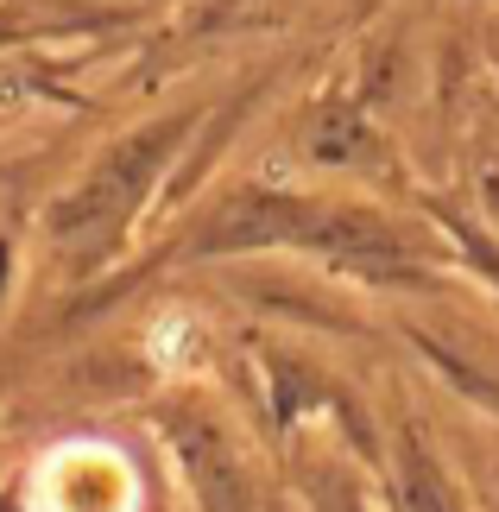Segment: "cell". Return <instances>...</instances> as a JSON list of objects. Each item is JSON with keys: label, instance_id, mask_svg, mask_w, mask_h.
Returning a JSON list of instances; mask_svg holds the SVG:
<instances>
[{"label": "cell", "instance_id": "277c9868", "mask_svg": "<svg viewBox=\"0 0 499 512\" xmlns=\"http://www.w3.org/2000/svg\"><path fill=\"white\" fill-rule=\"evenodd\" d=\"M316 152L329 165H361V159H379V140L354 114H329V121H316Z\"/></svg>", "mask_w": 499, "mask_h": 512}, {"label": "cell", "instance_id": "3957f363", "mask_svg": "<svg viewBox=\"0 0 499 512\" xmlns=\"http://www.w3.org/2000/svg\"><path fill=\"white\" fill-rule=\"evenodd\" d=\"M133 475L114 449L76 443L57 449L45 468V512H133Z\"/></svg>", "mask_w": 499, "mask_h": 512}, {"label": "cell", "instance_id": "7a4b0ae2", "mask_svg": "<svg viewBox=\"0 0 499 512\" xmlns=\"http://www.w3.org/2000/svg\"><path fill=\"white\" fill-rule=\"evenodd\" d=\"M177 133H184V127L171 121V127H158V133H139V140H127L114 159H102V171H95L83 190H70L64 203H57V215H51L57 241H102V234L121 228L127 215H133V203L152 190L158 165L171 159Z\"/></svg>", "mask_w": 499, "mask_h": 512}, {"label": "cell", "instance_id": "6da1fadb", "mask_svg": "<svg viewBox=\"0 0 499 512\" xmlns=\"http://www.w3.org/2000/svg\"><path fill=\"white\" fill-rule=\"evenodd\" d=\"M203 247H310L323 260L361 272V279H411L424 266L417 234L379 222L367 209H323V203H285V196H247L228 215H215Z\"/></svg>", "mask_w": 499, "mask_h": 512}]
</instances>
